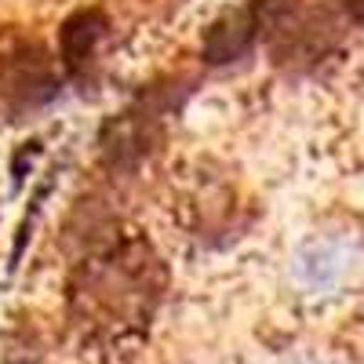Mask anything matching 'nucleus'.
<instances>
[{
    "mask_svg": "<svg viewBox=\"0 0 364 364\" xmlns=\"http://www.w3.org/2000/svg\"><path fill=\"white\" fill-rule=\"evenodd\" d=\"M4 364H37V357H18V353H11Z\"/></svg>",
    "mask_w": 364,
    "mask_h": 364,
    "instance_id": "nucleus-7",
    "label": "nucleus"
},
{
    "mask_svg": "<svg viewBox=\"0 0 364 364\" xmlns=\"http://www.w3.org/2000/svg\"><path fill=\"white\" fill-rule=\"evenodd\" d=\"M106 15L99 8H84V11H73L66 22H63V33H58V63L70 77H87L91 70V58H95L102 37H106Z\"/></svg>",
    "mask_w": 364,
    "mask_h": 364,
    "instance_id": "nucleus-5",
    "label": "nucleus"
},
{
    "mask_svg": "<svg viewBox=\"0 0 364 364\" xmlns=\"http://www.w3.org/2000/svg\"><path fill=\"white\" fill-rule=\"evenodd\" d=\"M171 109V102H164L157 91L139 95L128 109L113 113L102 132H99V149L113 168H132L142 157H149L157 149V142L164 139V113Z\"/></svg>",
    "mask_w": 364,
    "mask_h": 364,
    "instance_id": "nucleus-2",
    "label": "nucleus"
},
{
    "mask_svg": "<svg viewBox=\"0 0 364 364\" xmlns=\"http://www.w3.org/2000/svg\"><path fill=\"white\" fill-rule=\"evenodd\" d=\"M164 262L139 230H113L70 273V321L84 346L135 350L164 295Z\"/></svg>",
    "mask_w": 364,
    "mask_h": 364,
    "instance_id": "nucleus-1",
    "label": "nucleus"
},
{
    "mask_svg": "<svg viewBox=\"0 0 364 364\" xmlns=\"http://www.w3.org/2000/svg\"><path fill=\"white\" fill-rule=\"evenodd\" d=\"M343 11H346V18H350L353 26L364 29V0H343Z\"/></svg>",
    "mask_w": 364,
    "mask_h": 364,
    "instance_id": "nucleus-6",
    "label": "nucleus"
},
{
    "mask_svg": "<svg viewBox=\"0 0 364 364\" xmlns=\"http://www.w3.org/2000/svg\"><path fill=\"white\" fill-rule=\"evenodd\" d=\"M281 8H284V0H245V4L223 11L204 29V41H200L204 63L208 66H226V63L245 58L259 44V37L277 22Z\"/></svg>",
    "mask_w": 364,
    "mask_h": 364,
    "instance_id": "nucleus-3",
    "label": "nucleus"
},
{
    "mask_svg": "<svg viewBox=\"0 0 364 364\" xmlns=\"http://www.w3.org/2000/svg\"><path fill=\"white\" fill-rule=\"evenodd\" d=\"M0 91L11 99L18 95L22 106H37L48 102L58 91V77L51 73L48 55L33 44V48H18L15 55L0 58Z\"/></svg>",
    "mask_w": 364,
    "mask_h": 364,
    "instance_id": "nucleus-4",
    "label": "nucleus"
}]
</instances>
